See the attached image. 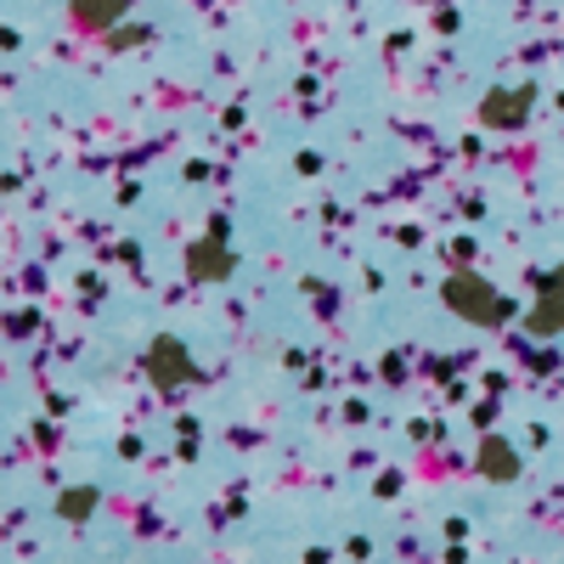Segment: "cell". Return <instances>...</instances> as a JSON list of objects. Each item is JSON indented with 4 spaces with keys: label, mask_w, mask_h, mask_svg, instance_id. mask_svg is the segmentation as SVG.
I'll return each mask as SVG.
<instances>
[{
    "label": "cell",
    "mask_w": 564,
    "mask_h": 564,
    "mask_svg": "<svg viewBox=\"0 0 564 564\" xmlns=\"http://www.w3.org/2000/svg\"><path fill=\"white\" fill-rule=\"evenodd\" d=\"M480 468H491L497 480H513V452H508L502 441H491V446L480 452Z\"/></svg>",
    "instance_id": "cell-7"
},
{
    "label": "cell",
    "mask_w": 564,
    "mask_h": 564,
    "mask_svg": "<svg viewBox=\"0 0 564 564\" xmlns=\"http://www.w3.org/2000/svg\"><path fill=\"white\" fill-rule=\"evenodd\" d=\"M148 367H153V379L170 390V384H186L193 379V361H186V350L175 345V339H159L153 350H148Z\"/></svg>",
    "instance_id": "cell-2"
},
{
    "label": "cell",
    "mask_w": 564,
    "mask_h": 564,
    "mask_svg": "<svg viewBox=\"0 0 564 564\" xmlns=\"http://www.w3.org/2000/svg\"><path fill=\"white\" fill-rule=\"evenodd\" d=\"M90 502H97V491H68V497H63V513H68V520H85Z\"/></svg>",
    "instance_id": "cell-8"
},
{
    "label": "cell",
    "mask_w": 564,
    "mask_h": 564,
    "mask_svg": "<svg viewBox=\"0 0 564 564\" xmlns=\"http://www.w3.org/2000/svg\"><path fill=\"white\" fill-rule=\"evenodd\" d=\"M209 271H215V276H226V271H231V254H226L215 238H204V243L193 249V276H209Z\"/></svg>",
    "instance_id": "cell-6"
},
{
    "label": "cell",
    "mask_w": 564,
    "mask_h": 564,
    "mask_svg": "<svg viewBox=\"0 0 564 564\" xmlns=\"http://www.w3.org/2000/svg\"><path fill=\"white\" fill-rule=\"evenodd\" d=\"M558 327H564V276H553V282H547L542 305L531 311V334H558Z\"/></svg>",
    "instance_id": "cell-5"
},
{
    "label": "cell",
    "mask_w": 564,
    "mask_h": 564,
    "mask_svg": "<svg viewBox=\"0 0 564 564\" xmlns=\"http://www.w3.org/2000/svg\"><path fill=\"white\" fill-rule=\"evenodd\" d=\"M124 7L130 0H68V12H74L79 29H108V23L124 18Z\"/></svg>",
    "instance_id": "cell-4"
},
{
    "label": "cell",
    "mask_w": 564,
    "mask_h": 564,
    "mask_svg": "<svg viewBox=\"0 0 564 564\" xmlns=\"http://www.w3.org/2000/svg\"><path fill=\"white\" fill-rule=\"evenodd\" d=\"M446 305L463 311L468 322H502V316H508V305L486 289L480 276H452V282H446Z\"/></svg>",
    "instance_id": "cell-1"
},
{
    "label": "cell",
    "mask_w": 564,
    "mask_h": 564,
    "mask_svg": "<svg viewBox=\"0 0 564 564\" xmlns=\"http://www.w3.org/2000/svg\"><path fill=\"white\" fill-rule=\"evenodd\" d=\"M531 102H536V90L525 85V90H497V97L486 102V124H497V130H513L525 113H531Z\"/></svg>",
    "instance_id": "cell-3"
}]
</instances>
